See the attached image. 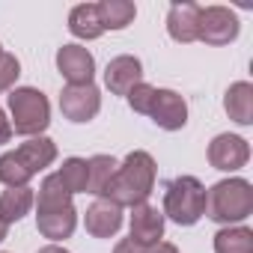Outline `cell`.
Returning a JSON list of instances; mask_svg holds the SVG:
<instances>
[{
	"instance_id": "cell-1",
	"label": "cell",
	"mask_w": 253,
	"mask_h": 253,
	"mask_svg": "<svg viewBox=\"0 0 253 253\" xmlns=\"http://www.w3.org/2000/svg\"><path fill=\"white\" fill-rule=\"evenodd\" d=\"M152 188H155V158L149 152H143V149H134L116 167V173L107 182L101 197L116 203L119 209H125V206L134 209V206L149 200Z\"/></svg>"
},
{
	"instance_id": "cell-20",
	"label": "cell",
	"mask_w": 253,
	"mask_h": 253,
	"mask_svg": "<svg viewBox=\"0 0 253 253\" xmlns=\"http://www.w3.org/2000/svg\"><path fill=\"white\" fill-rule=\"evenodd\" d=\"M214 253H253L250 226H223L214 232Z\"/></svg>"
},
{
	"instance_id": "cell-25",
	"label": "cell",
	"mask_w": 253,
	"mask_h": 253,
	"mask_svg": "<svg viewBox=\"0 0 253 253\" xmlns=\"http://www.w3.org/2000/svg\"><path fill=\"white\" fill-rule=\"evenodd\" d=\"M18 75H21V63H18V57H12V54H0V92H6V89H12L15 86V81H18Z\"/></svg>"
},
{
	"instance_id": "cell-31",
	"label": "cell",
	"mask_w": 253,
	"mask_h": 253,
	"mask_svg": "<svg viewBox=\"0 0 253 253\" xmlns=\"http://www.w3.org/2000/svg\"><path fill=\"white\" fill-rule=\"evenodd\" d=\"M0 54H3V48H0Z\"/></svg>"
},
{
	"instance_id": "cell-26",
	"label": "cell",
	"mask_w": 253,
	"mask_h": 253,
	"mask_svg": "<svg viewBox=\"0 0 253 253\" xmlns=\"http://www.w3.org/2000/svg\"><path fill=\"white\" fill-rule=\"evenodd\" d=\"M12 140V122L6 119V110L0 107V146Z\"/></svg>"
},
{
	"instance_id": "cell-6",
	"label": "cell",
	"mask_w": 253,
	"mask_h": 253,
	"mask_svg": "<svg viewBox=\"0 0 253 253\" xmlns=\"http://www.w3.org/2000/svg\"><path fill=\"white\" fill-rule=\"evenodd\" d=\"M238 15L226 6H200V24H197V39L211 45V48H220V45H229L238 39Z\"/></svg>"
},
{
	"instance_id": "cell-3",
	"label": "cell",
	"mask_w": 253,
	"mask_h": 253,
	"mask_svg": "<svg viewBox=\"0 0 253 253\" xmlns=\"http://www.w3.org/2000/svg\"><path fill=\"white\" fill-rule=\"evenodd\" d=\"M206 214L214 223L238 226L253 214V185L241 176L220 179L206 191Z\"/></svg>"
},
{
	"instance_id": "cell-28",
	"label": "cell",
	"mask_w": 253,
	"mask_h": 253,
	"mask_svg": "<svg viewBox=\"0 0 253 253\" xmlns=\"http://www.w3.org/2000/svg\"><path fill=\"white\" fill-rule=\"evenodd\" d=\"M143 253H179V247H176V244H170V241H158V244L146 247Z\"/></svg>"
},
{
	"instance_id": "cell-27",
	"label": "cell",
	"mask_w": 253,
	"mask_h": 253,
	"mask_svg": "<svg viewBox=\"0 0 253 253\" xmlns=\"http://www.w3.org/2000/svg\"><path fill=\"white\" fill-rule=\"evenodd\" d=\"M143 250H146V247H143V244H137L134 238H122V241L113 247V253H143Z\"/></svg>"
},
{
	"instance_id": "cell-8",
	"label": "cell",
	"mask_w": 253,
	"mask_h": 253,
	"mask_svg": "<svg viewBox=\"0 0 253 253\" xmlns=\"http://www.w3.org/2000/svg\"><path fill=\"white\" fill-rule=\"evenodd\" d=\"M57 72L66 78L69 86H86L95 75V57L84 45H63L57 51Z\"/></svg>"
},
{
	"instance_id": "cell-11",
	"label": "cell",
	"mask_w": 253,
	"mask_h": 253,
	"mask_svg": "<svg viewBox=\"0 0 253 253\" xmlns=\"http://www.w3.org/2000/svg\"><path fill=\"white\" fill-rule=\"evenodd\" d=\"M140 81H143V63L131 54L113 57L104 69V84L113 95H128Z\"/></svg>"
},
{
	"instance_id": "cell-2",
	"label": "cell",
	"mask_w": 253,
	"mask_h": 253,
	"mask_svg": "<svg viewBox=\"0 0 253 253\" xmlns=\"http://www.w3.org/2000/svg\"><path fill=\"white\" fill-rule=\"evenodd\" d=\"M75 226H78V209L72 203V194L63 188L57 173L45 176L36 200V229L51 241H63L72 238Z\"/></svg>"
},
{
	"instance_id": "cell-5",
	"label": "cell",
	"mask_w": 253,
	"mask_h": 253,
	"mask_svg": "<svg viewBox=\"0 0 253 253\" xmlns=\"http://www.w3.org/2000/svg\"><path fill=\"white\" fill-rule=\"evenodd\" d=\"M9 113L12 131L24 137H39L51 125V104L42 89L36 86H15L9 89Z\"/></svg>"
},
{
	"instance_id": "cell-29",
	"label": "cell",
	"mask_w": 253,
	"mask_h": 253,
	"mask_svg": "<svg viewBox=\"0 0 253 253\" xmlns=\"http://www.w3.org/2000/svg\"><path fill=\"white\" fill-rule=\"evenodd\" d=\"M36 253H69V250L60 247V244H48V247H42V250H36Z\"/></svg>"
},
{
	"instance_id": "cell-19",
	"label": "cell",
	"mask_w": 253,
	"mask_h": 253,
	"mask_svg": "<svg viewBox=\"0 0 253 253\" xmlns=\"http://www.w3.org/2000/svg\"><path fill=\"white\" fill-rule=\"evenodd\" d=\"M95 9L104 30H125L137 15V6L131 0H101V3H95Z\"/></svg>"
},
{
	"instance_id": "cell-14",
	"label": "cell",
	"mask_w": 253,
	"mask_h": 253,
	"mask_svg": "<svg viewBox=\"0 0 253 253\" xmlns=\"http://www.w3.org/2000/svg\"><path fill=\"white\" fill-rule=\"evenodd\" d=\"M197 24H200V6L197 3H173L167 12V33L173 42H197Z\"/></svg>"
},
{
	"instance_id": "cell-10",
	"label": "cell",
	"mask_w": 253,
	"mask_h": 253,
	"mask_svg": "<svg viewBox=\"0 0 253 253\" xmlns=\"http://www.w3.org/2000/svg\"><path fill=\"white\" fill-rule=\"evenodd\" d=\"M149 116L158 128L179 131L188 125V101L176 89H155V104H152Z\"/></svg>"
},
{
	"instance_id": "cell-22",
	"label": "cell",
	"mask_w": 253,
	"mask_h": 253,
	"mask_svg": "<svg viewBox=\"0 0 253 253\" xmlns=\"http://www.w3.org/2000/svg\"><path fill=\"white\" fill-rule=\"evenodd\" d=\"M63 188L75 197V194H86V176H89V167H86V158H66L63 167L57 170Z\"/></svg>"
},
{
	"instance_id": "cell-18",
	"label": "cell",
	"mask_w": 253,
	"mask_h": 253,
	"mask_svg": "<svg viewBox=\"0 0 253 253\" xmlns=\"http://www.w3.org/2000/svg\"><path fill=\"white\" fill-rule=\"evenodd\" d=\"M69 33H72L75 39H86V42H89V39H98V36L104 33L95 3H81V6H75V9L69 12Z\"/></svg>"
},
{
	"instance_id": "cell-23",
	"label": "cell",
	"mask_w": 253,
	"mask_h": 253,
	"mask_svg": "<svg viewBox=\"0 0 253 253\" xmlns=\"http://www.w3.org/2000/svg\"><path fill=\"white\" fill-rule=\"evenodd\" d=\"M33 179V173L18 161L15 152H3L0 155V182L6 188H27V182Z\"/></svg>"
},
{
	"instance_id": "cell-24",
	"label": "cell",
	"mask_w": 253,
	"mask_h": 253,
	"mask_svg": "<svg viewBox=\"0 0 253 253\" xmlns=\"http://www.w3.org/2000/svg\"><path fill=\"white\" fill-rule=\"evenodd\" d=\"M155 89L158 86H152V84H146V81H140L128 95V104H131V110L134 113H143V116H149V110H152V104H155Z\"/></svg>"
},
{
	"instance_id": "cell-12",
	"label": "cell",
	"mask_w": 253,
	"mask_h": 253,
	"mask_svg": "<svg viewBox=\"0 0 253 253\" xmlns=\"http://www.w3.org/2000/svg\"><path fill=\"white\" fill-rule=\"evenodd\" d=\"M84 226L92 238H113L119 229H122V209L104 197H98L86 214H84Z\"/></svg>"
},
{
	"instance_id": "cell-17",
	"label": "cell",
	"mask_w": 253,
	"mask_h": 253,
	"mask_svg": "<svg viewBox=\"0 0 253 253\" xmlns=\"http://www.w3.org/2000/svg\"><path fill=\"white\" fill-rule=\"evenodd\" d=\"M33 203H36V194H33L30 185L27 188H6L3 194H0V220H3L6 226L18 223L24 214H30Z\"/></svg>"
},
{
	"instance_id": "cell-7",
	"label": "cell",
	"mask_w": 253,
	"mask_h": 253,
	"mask_svg": "<svg viewBox=\"0 0 253 253\" xmlns=\"http://www.w3.org/2000/svg\"><path fill=\"white\" fill-rule=\"evenodd\" d=\"M60 110L69 122H89L101 110V92L95 84L86 86H63L60 92Z\"/></svg>"
},
{
	"instance_id": "cell-4",
	"label": "cell",
	"mask_w": 253,
	"mask_h": 253,
	"mask_svg": "<svg viewBox=\"0 0 253 253\" xmlns=\"http://www.w3.org/2000/svg\"><path fill=\"white\" fill-rule=\"evenodd\" d=\"M164 217L179 226H194L206 214V185L197 176H176L164 188Z\"/></svg>"
},
{
	"instance_id": "cell-21",
	"label": "cell",
	"mask_w": 253,
	"mask_h": 253,
	"mask_svg": "<svg viewBox=\"0 0 253 253\" xmlns=\"http://www.w3.org/2000/svg\"><path fill=\"white\" fill-rule=\"evenodd\" d=\"M86 167H89V176H86V194L101 197L104 188H107V182L113 179L119 161H116L113 155H92V158L86 161Z\"/></svg>"
},
{
	"instance_id": "cell-15",
	"label": "cell",
	"mask_w": 253,
	"mask_h": 253,
	"mask_svg": "<svg viewBox=\"0 0 253 253\" xmlns=\"http://www.w3.org/2000/svg\"><path fill=\"white\" fill-rule=\"evenodd\" d=\"M223 110L235 125H253V84L235 81L223 95Z\"/></svg>"
},
{
	"instance_id": "cell-9",
	"label": "cell",
	"mask_w": 253,
	"mask_h": 253,
	"mask_svg": "<svg viewBox=\"0 0 253 253\" xmlns=\"http://www.w3.org/2000/svg\"><path fill=\"white\" fill-rule=\"evenodd\" d=\"M250 158V146L244 137L238 134H217L211 143H209V164L214 170H223V173H235L247 164Z\"/></svg>"
},
{
	"instance_id": "cell-16",
	"label": "cell",
	"mask_w": 253,
	"mask_h": 253,
	"mask_svg": "<svg viewBox=\"0 0 253 253\" xmlns=\"http://www.w3.org/2000/svg\"><path fill=\"white\" fill-rule=\"evenodd\" d=\"M15 155H18V161L36 176L39 170H45V167H51V164L57 161V143H54L51 137L39 134V137H30L27 143H21V146L15 149Z\"/></svg>"
},
{
	"instance_id": "cell-13",
	"label": "cell",
	"mask_w": 253,
	"mask_h": 253,
	"mask_svg": "<svg viewBox=\"0 0 253 253\" xmlns=\"http://www.w3.org/2000/svg\"><path fill=\"white\" fill-rule=\"evenodd\" d=\"M131 238L143 247H152L164 238V214L152 203H140L131 209Z\"/></svg>"
},
{
	"instance_id": "cell-30",
	"label": "cell",
	"mask_w": 253,
	"mask_h": 253,
	"mask_svg": "<svg viewBox=\"0 0 253 253\" xmlns=\"http://www.w3.org/2000/svg\"><path fill=\"white\" fill-rule=\"evenodd\" d=\"M6 235H9V226H6L3 220H0V241H6Z\"/></svg>"
}]
</instances>
